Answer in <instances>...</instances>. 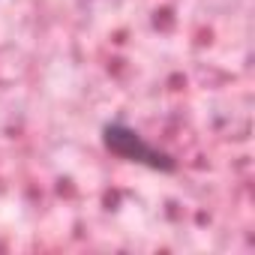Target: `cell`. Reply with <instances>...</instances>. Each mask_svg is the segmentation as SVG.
<instances>
[{"label":"cell","mask_w":255,"mask_h":255,"mask_svg":"<svg viewBox=\"0 0 255 255\" xmlns=\"http://www.w3.org/2000/svg\"><path fill=\"white\" fill-rule=\"evenodd\" d=\"M102 138H105V147L114 150L117 156L129 159V162H141V165H150L156 171H174V159L162 150H156L153 144H147L132 126L126 123H108L102 129Z\"/></svg>","instance_id":"1"}]
</instances>
